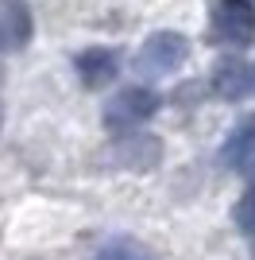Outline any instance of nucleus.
Listing matches in <instances>:
<instances>
[{
  "label": "nucleus",
  "instance_id": "nucleus-1",
  "mask_svg": "<svg viewBox=\"0 0 255 260\" xmlns=\"http://www.w3.org/2000/svg\"><path fill=\"white\" fill-rule=\"evenodd\" d=\"M190 62V39L182 31H151L136 51V70L143 78H170Z\"/></svg>",
  "mask_w": 255,
  "mask_h": 260
},
{
  "label": "nucleus",
  "instance_id": "nucleus-2",
  "mask_svg": "<svg viewBox=\"0 0 255 260\" xmlns=\"http://www.w3.org/2000/svg\"><path fill=\"white\" fill-rule=\"evenodd\" d=\"M159 109H162V93L159 89L124 86V89H116V93L105 101L101 120H105V128H112V132H132V128H139V124H147Z\"/></svg>",
  "mask_w": 255,
  "mask_h": 260
},
{
  "label": "nucleus",
  "instance_id": "nucleus-3",
  "mask_svg": "<svg viewBox=\"0 0 255 260\" xmlns=\"http://www.w3.org/2000/svg\"><path fill=\"white\" fill-rule=\"evenodd\" d=\"M209 27L228 47H251L255 43V0H212Z\"/></svg>",
  "mask_w": 255,
  "mask_h": 260
},
{
  "label": "nucleus",
  "instance_id": "nucleus-4",
  "mask_svg": "<svg viewBox=\"0 0 255 260\" xmlns=\"http://www.w3.org/2000/svg\"><path fill=\"white\" fill-rule=\"evenodd\" d=\"M108 159L124 167V171H155L162 163V140L159 136H151V132H124L112 140L108 148Z\"/></svg>",
  "mask_w": 255,
  "mask_h": 260
},
{
  "label": "nucleus",
  "instance_id": "nucleus-5",
  "mask_svg": "<svg viewBox=\"0 0 255 260\" xmlns=\"http://www.w3.org/2000/svg\"><path fill=\"white\" fill-rule=\"evenodd\" d=\"M209 86L221 101H255V62L240 58V54H228L212 66Z\"/></svg>",
  "mask_w": 255,
  "mask_h": 260
},
{
  "label": "nucleus",
  "instance_id": "nucleus-6",
  "mask_svg": "<svg viewBox=\"0 0 255 260\" xmlns=\"http://www.w3.org/2000/svg\"><path fill=\"white\" fill-rule=\"evenodd\" d=\"M74 74L85 89H105L120 74V51L116 47H85L74 54Z\"/></svg>",
  "mask_w": 255,
  "mask_h": 260
},
{
  "label": "nucleus",
  "instance_id": "nucleus-7",
  "mask_svg": "<svg viewBox=\"0 0 255 260\" xmlns=\"http://www.w3.org/2000/svg\"><path fill=\"white\" fill-rule=\"evenodd\" d=\"M35 20L23 0H0V54H16L31 43Z\"/></svg>",
  "mask_w": 255,
  "mask_h": 260
},
{
  "label": "nucleus",
  "instance_id": "nucleus-8",
  "mask_svg": "<svg viewBox=\"0 0 255 260\" xmlns=\"http://www.w3.org/2000/svg\"><path fill=\"white\" fill-rule=\"evenodd\" d=\"M221 163H224V167H232V171H247V167L255 163V113L244 117L228 136H224Z\"/></svg>",
  "mask_w": 255,
  "mask_h": 260
},
{
  "label": "nucleus",
  "instance_id": "nucleus-9",
  "mask_svg": "<svg viewBox=\"0 0 255 260\" xmlns=\"http://www.w3.org/2000/svg\"><path fill=\"white\" fill-rule=\"evenodd\" d=\"M97 260H155L143 245H136V241H124V237H116V241H108L105 249L97 252Z\"/></svg>",
  "mask_w": 255,
  "mask_h": 260
},
{
  "label": "nucleus",
  "instance_id": "nucleus-10",
  "mask_svg": "<svg viewBox=\"0 0 255 260\" xmlns=\"http://www.w3.org/2000/svg\"><path fill=\"white\" fill-rule=\"evenodd\" d=\"M232 221H236V229L240 233H247V237H255V186L247 190L240 202H236V210H232Z\"/></svg>",
  "mask_w": 255,
  "mask_h": 260
}]
</instances>
